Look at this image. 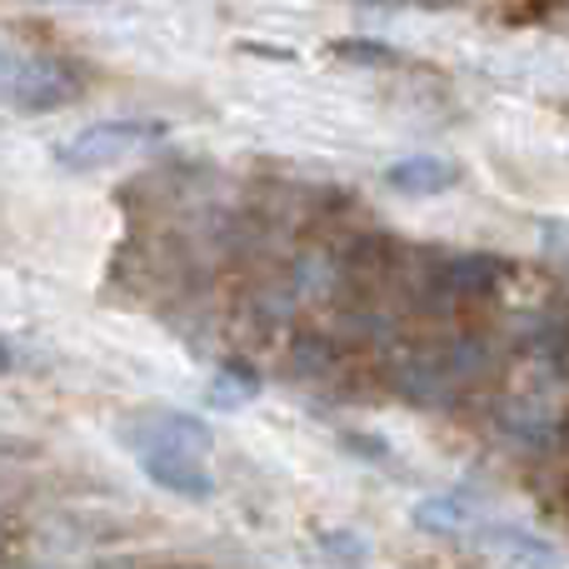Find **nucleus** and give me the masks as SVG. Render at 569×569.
I'll return each mask as SVG.
<instances>
[{"mask_svg":"<svg viewBox=\"0 0 569 569\" xmlns=\"http://www.w3.org/2000/svg\"><path fill=\"white\" fill-rule=\"evenodd\" d=\"M166 136L160 120H100V126H86L56 150V166L70 170V176H90V170H106L130 160L136 150H146L150 140Z\"/></svg>","mask_w":569,"mask_h":569,"instance_id":"2","label":"nucleus"},{"mask_svg":"<svg viewBox=\"0 0 569 569\" xmlns=\"http://www.w3.org/2000/svg\"><path fill=\"white\" fill-rule=\"evenodd\" d=\"M415 520L430 525V530H465V525H470V510H465L460 500H450V495H435V500H425L420 510H415Z\"/></svg>","mask_w":569,"mask_h":569,"instance_id":"5","label":"nucleus"},{"mask_svg":"<svg viewBox=\"0 0 569 569\" xmlns=\"http://www.w3.org/2000/svg\"><path fill=\"white\" fill-rule=\"evenodd\" d=\"M455 180H460V170L445 156H410L385 170V186L400 190V196H445Z\"/></svg>","mask_w":569,"mask_h":569,"instance_id":"4","label":"nucleus"},{"mask_svg":"<svg viewBox=\"0 0 569 569\" xmlns=\"http://www.w3.org/2000/svg\"><path fill=\"white\" fill-rule=\"evenodd\" d=\"M260 395V385H256V375H240V370H226L216 380V390H210V400L216 405H226V410H236V405H246V400H256Z\"/></svg>","mask_w":569,"mask_h":569,"instance_id":"6","label":"nucleus"},{"mask_svg":"<svg viewBox=\"0 0 569 569\" xmlns=\"http://www.w3.org/2000/svg\"><path fill=\"white\" fill-rule=\"evenodd\" d=\"M210 450V430L200 420H186V415H170L166 425L146 435L136 445V460L160 490L186 495V500H210L216 495V480L206 475L200 455Z\"/></svg>","mask_w":569,"mask_h":569,"instance_id":"1","label":"nucleus"},{"mask_svg":"<svg viewBox=\"0 0 569 569\" xmlns=\"http://www.w3.org/2000/svg\"><path fill=\"white\" fill-rule=\"evenodd\" d=\"M335 56L355 60V66H395V60H400L390 46H375V40H340V46H335Z\"/></svg>","mask_w":569,"mask_h":569,"instance_id":"7","label":"nucleus"},{"mask_svg":"<svg viewBox=\"0 0 569 569\" xmlns=\"http://www.w3.org/2000/svg\"><path fill=\"white\" fill-rule=\"evenodd\" d=\"M480 545H485V555L500 560L505 569H560V555H555L540 535L520 530V525H490V530L480 535Z\"/></svg>","mask_w":569,"mask_h":569,"instance_id":"3","label":"nucleus"}]
</instances>
